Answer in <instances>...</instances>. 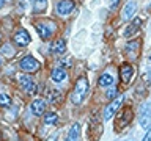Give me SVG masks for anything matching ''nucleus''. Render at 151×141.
<instances>
[{
	"label": "nucleus",
	"mask_w": 151,
	"mask_h": 141,
	"mask_svg": "<svg viewBox=\"0 0 151 141\" xmlns=\"http://www.w3.org/2000/svg\"><path fill=\"white\" fill-rule=\"evenodd\" d=\"M88 88H90L88 80L85 77H80L77 80V83H76V86H74L73 94H71V100H73V103H76V105L82 103L83 99L87 97V94H88Z\"/></svg>",
	"instance_id": "nucleus-1"
},
{
	"label": "nucleus",
	"mask_w": 151,
	"mask_h": 141,
	"mask_svg": "<svg viewBox=\"0 0 151 141\" xmlns=\"http://www.w3.org/2000/svg\"><path fill=\"white\" fill-rule=\"evenodd\" d=\"M123 100H124V97H123V96H118L112 103H109V107L106 108V111H104V119H106V121H110L112 118L115 116V113L118 111V108L121 107Z\"/></svg>",
	"instance_id": "nucleus-2"
},
{
	"label": "nucleus",
	"mask_w": 151,
	"mask_h": 141,
	"mask_svg": "<svg viewBox=\"0 0 151 141\" xmlns=\"http://www.w3.org/2000/svg\"><path fill=\"white\" fill-rule=\"evenodd\" d=\"M21 69L25 70V72H35V70H38V68H40V63L33 58V56H25V58L21 60Z\"/></svg>",
	"instance_id": "nucleus-3"
},
{
	"label": "nucleus",
	"mask_w": 151,
	"mask_h": 141,
	"mask_svg": "<svg viewBox=\"0 0 151 141\" xmlns=\"http://www.w3.org/2000/svg\"><path fill=\"white\" fill-rule=\"evenodd\" d=\"M131 118H132V110L131 108H126V110H123L121 113H120V116L116 118V130H121L123 127H124L127 122L131 121Z\"/></svg>",
	"instance_id": "nucleus-4"
},
{
	"label": "nucleus",
	"mask_w": 151,
	"mask_h": 141,
	"mask_svg": "<svg viewBox=\"0 0 151 141\" xmlns=\"http://www.w3.org/2000/svg\"><path fill=\"white\" fill-rule=\"evenodd\" d=\"M74 8V2L73 0H60L58 3H57V13L60 14V16H66V14H69L73 11Z\"/></svg>",
	"instance_id": "nucleus-5"
},
{
	"label": "nucleus",
	"mask_w": 151,
	"mask_h": 141,
	"mask_svg": "<svg viewBox=\"0 0 151 141\" xmlns=\"http://www.w3.org/2000/svg\"><path fill=\"white\" fill-rule=\"evenodd\" d=\"M19 85H21V88L27 93H35V89H36L30 75H19Z\"/></svg>",
	"instance_id": "nucleus-6"
},
{
	"label": "nucleus",
	"mask_w": 151,
	"mask_h": 141,
	"mask_svg": "<svg viewBox=\"0 0 151 141\" xmlns=\"http://www.w3.org/2000/svg\"><path fill=\"white\" fill-rule=\"evenodd\" d=\"M140 125L143 127V129H148L151 125V103L143 107V110H142V115H140Z\"/></svg>",
	"instance_id": "nucleus-7"
},
{
	"label": "nucleus",
	"mask_w": 151,
	"mask_h": 141,
	"mask_svg": "<svg viewBox=\"0 0 151 141\" xmlns=\"http://www.w3.org/2000/svg\"><path fill=\"white\" fill-rule=\"evenodd\" d=\"M132 75H134V69H132V66L131 64H121V68H120V77L121 80L124 83H129L131 82V78H132Z\"/></svg>",
	"instance_id": "nucleus-8"
},
{
	"label": "nucleus",
	"mask_w": 151,
	"mask_h": 141,
	"mask_svg": "<svg viewBox=\"0 0 151 141\" xmlns=\"http://www.w3.org/2000/svg\"><path fill=\"white\" fill-rule=\"evenodd\" d=\"M35 28H36L38 35L41 36V39H47V38H50L52 31H54L49 25H46V24H42V22H38L35 25Z\"/></svg>",
	"instance_id": "nucleus-9"
},
{
	"label": "nucleus",
	"mask_w": 151,
	"mask_h": 141,
	"mask_svg": "<svg viewBox=\"0 0 151 141\" xmlns=\"http://www.w3.org/2000/svg\"><path fill=\"white\" fill-rule=\"evenodd\" d=\"M14 42L17 46H27L30 42V35L25 30H19L16 35H14Z\"/></svg>",
	"instance_id": "nucleus-10"
},
{
	"label": "nucleus",
	"mask_w": 151,
	"mask_h": 141,
	"mask_svg": "<svg viewBox=\"0 0 151 141\" xmlns=\"http://www.w3.org/2000/svg\"><path fill=\"white\" fill-rule=\"evenodd\" d=\"M44 110H46V102L42 100V99H35V100L32 102V113L33 115L40 116L44 113Z\"/></svg>",
	"instance_id": "nucleus-11"
},
{
	"label": "nucleus",
	"mask_w": 151,
	"mask_h": 141,
	"mask_svg": "<svg viewBox=\"0 0 151 141\" xmlns=\"http://www.w3.org/2000/svg\"><path fill=\"white\" fill-rule=\"evenodd\" d=\"M135 9H137V5L132 2V0H131V2H127V3H126V6L123 8V19H124V21L131 19L132 16H134Z\"/></svg>",
	"instance_id": "nucleus-12"
},
{
	"label": "nucleus",
	"mask_w": 151,
	"mask_h": 141,
	"mask_svg": "<svg viewBox=\"0 0 151 141\" xmlns=\"http://www.w3.org/2000/svg\"><path fill=\"white\" fill-rule=\"evenodd\" d=\"M142 25V21L140 19H134L131 24H129V27L124 30V36L126 38H129V36H132L134 33H137V30H139V27Z\"/></svg>",
	"instance_id": "nucleus-13"
},
{
	"label": "nucleus",
	"mask_w": 151,
	"mask_h": 141,
	"mask_svg": "<svg viewBox=\"0 0 151 141\" xmlns=\"http://www.w3.org/2000/svg\"><path fill=\"white\" fill-rule=\"evenodd\" d=\"M139 49H140V42L139 41H129L126 44V53L131 55L132 58L135 56V53L139 52Z\"/></svg>",
	"instance_id": "nucleus-14"
},
{
	"label": "nucleus",
	"mask_w": 151,
	"mask_h": 141,
	"mask_svg": "<svg viewBox=\"0 0 151 141\" xmlns=\"http://www.w3.org/2000/svg\"><path fill=\"white\" fill-rule=\"evenodd\" d=\"M50 50L54 52V53H63V52L66 50V44L63 39H57L50 44Z\"/></svg>",
	"instance_id": "nucleus-15"
},
{
	"label": "nucleus",
	"mask_w": 151,
	"mask_h": 141,
	"mask_svg": "<svg viewBox=\"0 0 151 141\" xmlns=\"http://www.w3.org/2000/svg\"><path fill=\"white\" fill-rule=\"evenodd\" d=\"M50 78L54 80L55 83H60V82H63V80L66 78V72L63 69H60V68L54 69V70H52V74H50Z\"/></svg>",
	"instance_id": "nucleus-16"
},
{
	"label": "nucleus",
	"mask_w": 151,
	"mask_h": 141,
	"mask_svg": "<svg viewBox=\"0 0 151 141\" xmlns=\"http://www.w3.org/2000/svg\"><path fill=\"white\" fill-rule=\"evenodd\" d=\"M79 130H80L79 124H74L73 127H71L69 135H68V138H66V141H77L79 140Z\"/></svg>",
	"instance_id": "nucleus-17"
},
{
	"label": "nucleus",
	"mask_w": 151,
	"mask_h": 141,
	"mask_svg": "<svg viewBox=\"0 0 151 141\" xmlns=\"http://www.w3.org/2000/svg\"><path fill=\"white\" fill-rule=\"evenodd\" d=\"M99 86H109V85H112L113 83V77H112V75L110 74H102L101 75V77H99Z\"/></svg>",
	"instance_id": "nucleus-18"
},
{
	"label": "nucleus",
	"mask_w": 151,
	"mask_h": 141,
	"mask_svg": "<svg viewBox=\"0 0 151 141\" xmlns=\"http://www.w3.org/2000/svg\"><path fill=\"white\" fill-rule=\"evenodd\" d=\"M9 105H11V97H9L8 94H5V93H0V107L6 108Z\"/></svg>",
	"instance_id": "nucleus-19"
},
{
	"label": "nucleus",
	"mask_w": 151,
	"mask_h": 141,
	"mask_svg": "<svg viewBox=\"0 0 151 141\" xmlns=\"http://www.w3.org/2000/svg\"><path fill=\"white\" fill-rule=\"evenodd\" d=\"M47 6V0H35V11L42 13Z\"/></svg>",
	"instance_id": "nucleus-20"
},
{
	"label": "nucleus",
	"mask_w": 151,
	"mask_h": 141,
	"mask_svg": "<svg viewBox=\"0 0 151 141\" xmlns=\"http://www.w3.org/2000/svg\"><path fill=\"white\" fill-rule=\"evenodd\" d=\"M55 121H57V115H55V113H47L46 118H44L46 124H54Z\"/></svg>",
	"instance_id": "nucleus-21"
},
{
	"label": "nucleus",
	"mask_w": 151,
	"mask_h": 141,
	"mask_svg": "<svg viewBox=\"0 0 151 141\" xmlns=\"http://www.w3.org/2000/svg\"><path fill=\"white\" fill-rule=\"evenodd\" d=\"M116 93H118V89H116L115 86H113L112 89H109V93H107V97H109V99L115 97V96H116Z\"/></svg>",
	"instance_id": "nucleus-22"
},
{
	"label": "nucleus",
	"mask_w": 151,
	"mask_h": 141,
	"mask_svg": "<svg viewBox=\"0 0 151 141\" xmlns=\"http://www.w3.org/2000/svg\"><path fill=\"white\" fill-rule=\"evenodd\" d=\"M143 141H151V130H148V133L145 135V138H143Z\"/></svg>",
	"instance_id": "nucleus-23"
},
{
	"label": "nucleus",
	"mask_w": 151,
	"mask_h": 141,
	"mask_svg": "<svg viewBox=\"0 0 151 141\" xmlns=\"http://www.w3.org/2000/svg\"><path fill=\"white\" fill-rule=\"evenodd\" d=\"M118 5V0H112V6H116Z\"/></svg>",
	"instance_id": "nucleus-24"
},
{
	"label": "nucleus",
	"mask_w": 151,
	"mask_h": 141,
	"mask_svg": "<svg viewBox=\"0 0 151 141\" xmlns=\"http://www.w3.org/2000/svg\"><path fill=\"white\" fill-rule=\"evenodd\" d=\"M3 5H5V0H0V8H2Z\"/></svg>",
	"instance_id": "nucleus-25"
},
{
	"label": "nucleus",
	"mask_w": 151,
	"mask_h": 141,
	"mask_svg": "<svg viewBox=\"0 0 151 141\" xmlns=\"http://www.w3.org/2000/svg\"><path fill=\"white\" fill-rule=\"evenodd\" d=\"M49 141H57V138H52V140H49Z\"/></svg>",
	"instance_id": "nucleus-26"
},
{
	"label": "nucleus",
	"mask_w": 151,
	"mask_h": 141,
	"mask_svg": "<svg viewBox=\"0 0 151 141\" xmlns=\"http://www.w3.org/2000/svg\"><path fill=\"white\" fill-rule=\"evenodd\" d=\"M0 64H2V60H0Z\"/></svg>",
	"instance_id": "nucleus-27"
},
{
	"label": "nucleus",
	"mask_w": 151,
	"mask_h": 141,
	"mask_svg": "<svg viewBox=\"0 0 151 141\" xmlns=\"http://www.w3.org/2000/svg\"><path fill=\"white\" fill-rule=\"evenodd\" d=\"M5 2H6V0H5Z\"/></svg>",
	"instance_id": "nucleus-28"
}]
</instances>
